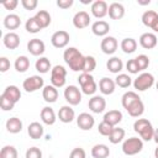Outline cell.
<instances>
[{"label": "cell", "mask_w": 158, "mask_h": 158, "mask_svg": "<svg viewBox=\"0 0 158 158\" xmlns=\"http://www.w3.org/2000/svg\"><path fill=\"white\" fill-rule=\"evenodd\" d=\"M0 158H17V149L14 146H4L0 151Z\"/></svg>", "instance_id": "cell-40"}, {"label": "cell", "mask_w": 158, "mask_h": 158, "mask_svg": "<svg viewBox=\"0 0 158 158\" xmlns=\"http://www.w3.org/2000/svg\"><path fill=\"white\" fill-rule=\"evenodd\" d=\"M109 12V6L104 0H96L91 4V14L96 19H102Z\"/></svg>", "instance_id": "cell-14"}, {"label": "cell", "mask_w": 158, "mask_h": 158, "mask_svg": "<svg viewBox=\"0 0 158 158\" xmlns=\"http://www.w3.org/2000/svg\"><path fill=\"white\" fill-rule=\"evenodd\" d=\"M88 106L89 109L95 112V114H101L105 109H106V100L102 98V96H99V95H95L93 96L89 102H88Z\"/></svg>", "instance_id": "cell-15"}, {"label": "cell", "mask_w": 158, "mask_h": 158, "mask_svg": "<svg viewBox=\"0 0 158 158\" xmlns=\"http://www.w3.org/2000/svg\"><path fill=\"white\" fill-rule=\"evenodd\" d=\"M126 69H127L128 73H131V74H137V73L139 72V68H138L137 62H136L135 58L127 60V63H126Z\"/></svg>", "instance_id": "cell-45"}, {"label": "cell", "mask_w": 158, "mask_h": 158, "mask_svg": "<svg viewBox=\"0 0 158 158\" xmlns=\"http://www.w3.org/2000/svg\"><path fill=\"white\" fill-rule=\"evenodd\" d=\"M14 65H15V69L19 73H25L30 68V59L26 56H20V57L16 58Z\"/></svg>", "instance_id": "cell-35"}, {"label": "cell", "mask_w": 158, "mask_h": 158, "mask_svg": "<svg viewBox=\"0 0 158 158\" xmlns=\"http://www.w3.org/2000/svg\"><path fill=\"white\" fill-rule=\"evenodd\" d=\"M154 84V77L151 73H141L135 80H133V86L138 91H146Z\"/></svg>", "instance_id": "cell-7"}, {"label": "cell", "mask_w": 158, "mask_h": 158, "mask_svg": "<svg viewBox=\"0 0 158 158\" xmlns=\"http://www.w3.org/2000/svg\"><path fill=\"white\" fill-rule=\"evenodd\" d=\"M21 25V17L16 14H9L4 19V26L7 30H16Z\"/></svg>", "instance_id": "cell-27"}, {"label": "cell", "mask_w": 158, "mask_h": 158, "mask_svg": "<svg viewBox=\"0 0 158 158\" xmlns=\"http://www.w3.org/2000/svg\"><path fill=\"white\" fill-rule=\"evenodd\" d=\"M81 2H83V4H90L91 1H86V0H81Z\"/></svg>", "instance_id": "cell-55"}, {"label": "cell", "mask_w": 158, "mask_h": 158, "mask_svg": "<svg viewBox=\"0 0 158 158\" xmlns=\"http://www.w3.org/2000/svg\"><path fill=\"white\" fill-rule=\"evenodd\" d=\"M67 70L63 65H54L51 69V83L56 88H62L65 84Z\"/></svg>", "instance_id": "cell-6"}, {"label": "cell", "mask_w": 158, "mask_h": 158, "mask_svg": "<svg viewBox=\"0 0 158 158\" xmlns=\"http://www.w3.org/2000/svg\"><path fill=\"white\" fill-rule=\"evenodd\" d=\"M143 148V141L138 137H130L122 143V152L126 156H135Z\"/></svg>", "instance_id": "cell-4"}, {"label": "cell", "mask_w": 158, "mask_h": 158, "mask_svg": "<svg viewBox=\"0 0 158 158\" xmlns=\"http://www.w3.org/2000/svg\"><path fill=\"white\" fill-rule=\"evenodd\" d=\"M42 96H43L46 102H49V104L56 102L58 99V90L53 85H47L42 90Z\"/></svg>", "instance_id": "cell-26"}, {"label": "cell", "mask_w": 158, "mask_h": 158, "mask_svg": "<svg viewBox=\"0 0 158 158\" xmlns=\"http://www.w3.org/2000/svg\"><path fill=\"white\" fill-rule=\"evenodd\" d=\"M117 47H118L117 40L115 37H112V36H106V37H104L101 40L100 48L105 54H114L116 52Z\"/></svg>", "instance_id": "cell-12"}, {"label": "cell", "mask_w": 158, "mask_h": 158, "mask_svg": "<svg viewBox=\"0 0 158 158\" xmlns=\"http://www.w3.org/2000/svg\"><path fill=\"white\" fill-rule=\"evenodd\" d=\"M21 5L23 6L25 10H28V11H32L37 7L38 2L37 0H21Z\"/></svg>", "instance_id": "cell-48"}, {"label": "cell", "mask_w": 158, "mask_h": 158, "mask_svg": "<svg viewBox=\"0 0 158 158\" xmlns=\"http://www.w3.org/2000/svg\"><path fill=\"white\" fill-rule=\"evenodd\" d=\"M44 85V80L42 77L40 75H32V77H28L23 80L22 83V88L25 89L26 93H33L38 89H42Z\"/></svg>", "instance_id": "cell-8"}, {"label": "cell", "mask_w": 158, "mask_h": 158, "mask_svg": "<svg viewBox=\"0 0 158 158\" xmlns=\"http://www.w3.org/2000/svg\"><path fill=\"white\" fill-rule=\"evenodd\" d=\"M17 5H19V1L17 0H7V1H4L2 2V6L6 10H15Z\"/></svg>", "instance_id": "cell-50"}, {"label": "cell", "mask_w": 158, "mask_h": 158, "mask_svg": "<svg viewBox=\"0 0 158 158\" xmlns=\"http://www.w3.org/2000/svg\"><path fill=\"white\" fill-rule=\"evenodd\" d=\"M95 68H96V60H95V58L93 56H86L85 57V64H84L83 73L90 74Z\"/></svg>", "instance_id": "cell-41"}, {"label": "cell", "mask_w": 158, "mask_h": 158, "mask_svg": "<svg viewBox=\"0 0 158 158\" xmlns=\"http://www.w3.org/2000/svg\"><path fill=\"white\" fill-rule=\"evenodd\" d=\"M36 70L37 72H40V73H42V74H44V73H47L49 69H51V62H49V59L48 58H46V57H40L37 60H36Z\"/></svg>", "instance_id": "cell-37"}, {"label": "cell", "mask_w": 158, "mask_h": 158, "mask_svg": "<svg viewBox=\"0 0 158 158\" xmlns=\"http://www.w3.org/2000/svg\"><path fill=\"white\" fill-rule=\"evenodd\" d=\"M137 2H138L139 5H148V4L151 2V1H149V0H146V1H141V0H138Z\"/></svg>", "instance_id": "cell-53"}, {"label": "cell", "mask_w": 158, "mask_h": 158, "mask_svg": "<svg viewBox=\"0 0 158 158\" xmlns=\"http://www.w3.org/2000/svg\"><path fill=\"white\" fill-rule=\"evenodd\" d=\"M121 49L127 53V54H131L133 53L136 49H137V42L135 38H131V37H127V38H123L121 41Z\"/></svg>", "instance_id": "cell-33"}, {"label": "cell", "mask_w": 158, "mask_h": 158, "mask_svg": "<svg viewBox=\"0 0 158 158\" xmlns=\"http://www.w3.org/2000/svg\"><path fill=\"white\" fill-rule=\"evenodd\" d=\"M25 28H26V31L30 32V33H37V32H40V31L42 30V27L40 26V23H38L37 20L35 19V16H33V17H30V19L26 21Z\"/></svg>", "instance_id": "cell-38"}, {"label": "cell", "mask_w": 158, "mask_h": 158, "mask_svg": "<svg viewBox=\"0 0 158 158\" xmlns=\"http://www.w3.org/2000/svg\"><path fill=\"white\" fill-rule=\"evenodd\" d=\"M106 67H107L109 72H111L114 74H118V72H121L123 68V63L118 57H112L107 60Z\"/></svg>", "instance_id": "cell-32"}, {"label": "cell", "mask_w": 158, "mask_h": 158, "mask_svg": "<svg viewBox=\"0 0 158 158\" xmlns=\"http://www.w3.org/2000/svg\"><path fill=\"white\" fill-rule=\"evenodd\" d=\"M135 59H136V62H137V65H138V68H139V72L148 68V65H149V58H148V56H146V54H139V56L136 57Z\"/></svg>", "instance_id": "cell-43"}, {"label": "cell", "mask_w": 158, "mask_h": 158, "mask_svg": "<svg viewBox=\"0 0 158 158\" xmlns=\"http://www.w3.org/2000/svg\"><path fill=\"white\" fill-rule=\"evenodd\" d=\"M64 62L69 65V68L74 72H83L85 64V57L75 47H69L63 53Z\"/></svg>", "instance_id": "cell-2"}, {"label": "cell", "mask_w": 158, "mask_h": 158, "mask_svg": "<svg viewBox=\"0 0 158 158\" xmlns=\"http://www.w3.org/2000/svg\"><path fill=\"white\" fill-rule=\"evenodd\" d=\"M154 157H156V158H158V147L154 149Z\"/></svg>", "instance_id": "cell-54"}, {"label": "cell", "mask_w": 158, "mask_h": 158, "mask_svg": "<svg viewBox=\"0 0 158 158\" xmlns=\"http://www.w3.org/2000/svg\"><path fill=\"white\" fill-rule=\"evenodd\" d=\"M69 33L64 30H59V31H56L52 37H51V43L53 44V47L56 48H64L68 43H69Z\"/></svg>", "instance_id": "cell-10"}, {"label": "cell", "mask_w": 158, "mask_h": 158, "mask_svg": "<svg viewBox=\"0 0 158 158\" xmlns=\"http://www.w3.org/2000/svg\"><path fill=\"white\" fill-rule=\"evenodd\" d=\"M73 0H58L57 1V6L60 9H69L73 5Z\"/></svg>", "instance_id": "cell-51"}, {"label": "cell", "mask_w": 158, "mask_h": 158, "mask_svg": "<svg viewBox=\"0 0 158 158\" xmlns=\"http://www.w3.org/2000/svg\"><path fill=\"white\" fill-rule=\"evenodd\" d=\"M133 130L136 133L139 135L142 141H151L153 139V135H154V128L151 123V121H148L147 118H138L133 123Z\"/></svg>", "instance_id": "cell-3"}, {"label": "cell", "mask_w": 158, "mask_h": 158, "mask_svg": "<svg viewBox=\"0 0 158 158\" xmlns=\"http://www.w3.org/2000/svg\"><path fill=\"white\" fill-rule=\"evenodd\" d=\"M121 120H122V112L118 110H110L109 112H106L104 115V118H102V121H105L106 123H109L114 127L116 125H118L121 122Z\"/></svg>", "instance_id": "cell-25"}, {"label": "cell", "mask_w": 158, "mask_h": 158, "mask_svg": "<svg viewBox=\"0 0 158 158\" xmlns=\"http://www.w3.org/2000/svg\"><path fill=\"white\" fill-rule=\"evenodd\" d=\"M6 130L10 133H19L22 130V121L17 117H10L6 121Z\"/></svg>", "instance_id": "cell-31"}, {"label": "cell", "mask_w": 158, "mask_h": 158, "mask_svg": "<svg viewBox=\"0 0 158 158\" xmlns=\"http://www.w3.org/2000/svg\"><path fill=\"white\" fill-rule=\"evenodd\" d=\"M115 83L120 88H128L132 84V79H131L130 75L121 73V74H117V77L115 78Z\"/></svg>", "instance_id": "cell-39"}, {"label": "cell", "mask_w": 158, "mask_h": 158, "mask_svg": "<svg viewBox=\"0 0 158 158\" xmlns=\"http://www.w3.org/2000/svg\"><path fill=\"white\" fill-rule=\"evenodd\" d=\"M90 20L91 19H90V16L86 11H79L73 17V25H74V27L81 30V28H85V27L89 26Z\"/></svg>", "instance_id": "cell-16"}, {"label": "cell", "mask_w": 158, "mask_h": 158, "mask_svg": "<svg viewBox=\"0 0 158 158\" xmlns=\"http://www.w3.org/2000/svg\"><path fill=\"white\" fill-rule=\"evenodd\" d=\"M27 133L32 139H38L43 136V126L40 122H31L27 127Z\"/></svg>", "instance_id": "cell-28"}, {"label": "cell", "mask_w": 158, "mask_h": 158, "mask_svg": "<svg viewBox=\"0 0 158 158\" xmlns=\"http://www.w3.org/2000/svg\"><path fill=\"white\" fill-rule=\"evenodd\" d=\"M69 158H86V153L81 147H77L72 149Z\"/></svg>", "instance_id": "cell-47"}, {"label": "cell", "mask_w": 158, "mask_h": 158, "mask_svg": "<svg viewBox=\"0 0 158 158\" xmlns=\"http://www.w3.org/2000/svg\"><path fill=\"white\" fill-rule=\"evenodd\" d=\"M2 42H4L6 48L16 49L20 46V36L17 33H15V32H7L6 35H4Z\"/></svg>", "instance_id": "cell-23"}, {"label": "cell", "mask_w": 158, "mask_h": 158, "mask_svg": "<svg viewBox=\"0 0 158 158\" xmlns=\"http://www.w3.org/2000/svg\"><path fill=\"white\" fill-rule=\"evenodd\" d=\"M121 104L132 117H139L144 112V104L135 91H126L121 98Z\"/></svg>", "instance_id": "cell-1"}, {"label": "cell", "mask_w": 158, "mask_h": 158, "mask_svg": "<svg viewBox=\"0 0 158 158\" xmlns=\"http://www.w3.org/2000/svg\"><path fill=\"white\" fill-rule=\"evenodd\" d=\"M0 106H1V109L4 111H11L14 109V106H15V102L10 101L9 99H6L4 96H0Z\"/></svg>", "instance_id": "cell-46"}, {"label": "cell", "mask_w": 158, "mask_h": 158, "mask_svg": "<svg viewBox=\"0 0 158 158\" xmlns=\"http://www.w3.org/2000/svg\"><path fill=\"white\" fill-rule=\"evenodd\" d=\"M77 125L79 126V128H81L83 131H89L94 127L95 125V120L94 117L88 114V112H81L79 114V116L77 117Z\"/></svg>", "instance_id": "cell-13"}, {"label": "cell", "mask_w": 158, "mask_h": 158, "mask_svg": "<svg viewBox=\"0 0 158 158\" xmlns=\"http://www.w3.org/2000/svg\"><path fill=\"white\" fill-rule=\"evenodd\" d=\"M44 49H46L44 42L41 41V40H38V38H32L27 43V51L32 56H41V54H43Z\"/></svg>", "instance_id": "cell-17"}, {"label": "cell", "mask_w": 158, "mask_h": 158, "mask_svg": "<svg viewBox=\"0 0 158 158\" xmlns=\"http://www.w3.org/2000/svg\"><path fill=\"white\" fill-rule=\"evenodd\" d=\"M78 81H79V85H80V89L81 91L85 94V95H93L95 91H96V83L94 80V77L91 74H88V73H81L78 78Z\"/></svg>", "instance_id": "cell-5"}, {"label": "cell", "mask_w": 158, "mask_h": 158, "mask_svg": "<svg viewBox=\"0 0 158 158\" xmlns=\"http://www.w3.org/2000/svg\"><path fill=\"white\" fill-rule=\"evenodd\" d=\"M98 130H99V133H100L101 136L109 137V136L111 135L112 130H114V126H111V125L106 123L105 121H101V122L99 123V127H98Z\"/></svg>", "instance_id": "cell-42"}, {"label": "cell", "mask_w": 158, "mask_h": 158, "mask_svg": "<svg viewBox=\"0 0 158 158\" xmlns=\"http://www.w3.org/2000/svg\"><path fill=\"white\" fill-rule=\"evenodd\" d=\"M93 158H107L110 156V149L106 144H95L91 148Z\"/></svg>", "instance_id": "cell-30"}, {"label": "cell", "mask_w": 158, "mask_h": 158, "mask_svg": "<svg viewBox=\"0 0 158 158\" xmlns=\"http://www.w3.org/2000/svg\"><path fill=\"white\" fill-rule=\"evenodd\" d=\"M91 31L95 36L106 37V35L110 31V25H109V22H106L104 20H99V21H95L91 25Z\"/></svg>", "instance_id": "cell-18"}, {"label": "cell", "mask_w": 158, "mask_h": 158, "mask_svg": "<svg viewBox=\"0 0 158 158\" xmlns=\"http://www.w3.org/2000/svg\"><path fill=\"white\" fill-rule=\"evenodd\" d=\"M41 120H42L43 123H46V125H48V126L53 125V123L56 122V120H57L53 109L49 107V106L43 107V109L41 110Z\"/></svg>", "instance_id": "cell-29"}, {"label": "cell", "mask_w": 158, "mask_h": 158, "mask_svg": "<svg viewBox=\"0 0 158 158\" xmlns=\"http://www.w3.org/2000/svg\"><path fill=\"white\" fill-rule=\"evenodd\" d=\"M153 139H154V142L158 144V128H156L154 130V135H153Z\"/></svg>", "instance_id": "cell-52"}, {"label": "cell", "mask_w": 158, "mask_h": 158, "mask_svg": "<svg viewBox=\"0 0 158 158\" xmlns=\"http://www.w3.org/2000/svg\"><path fill=\"white\" fill-rule=\"evenodd\" d=\"M9 69H10V60L6 57H1L0 58V72L5 73Z\"/></svg>", "instance_id": "cell-49"}, {"label": "cell", "mask_w": 158, "mask_h": 158, "mask_svg": "<svg viewBox=\"0 0 158 158\" xmlns=\"http://www.w3.org/2000/svg\"><path fill=\"white\" fill-rule=\"evenodd\" d=\"M142 22L144 26L152 28L154 32L158 33V14L153 10H147L142 15Z\"/></svg>", "instance_id": "cell-11"}, {"label": "cell", "mask_w": 158, "mask_h": 158, "mask_svg": "<svg viewBox=\"0 0 158 158\" xmlns=\"http://www.w3.org/2000/svg\"><path fill=\"white\" fill-rule=\"evenodd\" d=\"M35 19L37 20V22L40 23V26L42 28H46L49 26L51 23V15L49 12H47L46 10H40L37 11V14L35 15Z\"/></svg>", "instance_id": "cell-34"}, {"label": "cell", "mask_w": 158, "mask_h": 158, "mask_svg": "<svg viewBox=\"0 0 158 158\" xmlns=\"http://www.w3.org/2000/svg\"><path fill=\"white\" fill-rule=\"evenodd\" d=\"M116 88V83L115 80L110 79V78H101L99 81V90L104 94V95H110L115 91Z\"/></svg>", "instance_id": "cell-21"}, {"label": "cell", "mask_w": 158, "mask_h": 158, "mask_svg": "<svg viewBox=\"0 0 158 158\" xmlns=\"http://www.w3.org/2000/svg\"><path fill=\"white\" fill-rule=\"evenodd\" d=\"M123 138H125V130L121 128V127H114L111 135L109 136V141H110L112 144L120 143Z\"/></svg>", "instance_id": "cell-36"}, {"label": "cell", "mask_w": 158, "mask_h": 158, "mask_svg": "<svg viewBox=\"0 0 158 158\" xmlns=\"http://www.w3.org/2000/svg\"><path fill=\"white\" fill-rule=\"evenodd\" d=\"M64 99L69 105H78L81 101V93L78 86L75 85H69L64 89Z\"/></svg>", "instance_id": "cell-9"}, {"label": "cell", "mask_w": 158, "mask_h": 158, "mask_svg": "<svg viewBox=\"0 0 158 158\" xmlns=\"http://www.w3.org/2000/svg\"><path fill=\"white\" fill-rule=\"evenodd\" d=\"M109 16L112 20H120L125 15V7L120 2H112L109 5Z\"/></svg>", "instance_id": "cell-24"}, {"label": "cell", "mask_w": 158, "mask_h": 158, "mask_svg": "<svg viewBox=\"0 0 158 158\" xmlns=\"http://www.w3.org/2000/svg\"><path fill=\"white\" fill-rule=\"evenodd\" d=\"M156 86H157V90H158V81H157V85Z\"/></svg>", "instance_id": "cell-56"}, {"label": "cell", "mask_w": 158, "mask_h": 158, "mask_svg": "<svg viewBox=\"0 0 158 158\" xmlns=\"http://www.w3.org/2000/svg\"><path fill=\"white\" fill-rule=\"evenodd\" d=\"M26 158H42V151L38 147H31L26 151Z\"/></svg>", "instance_id": "cell-44"}, {"label": "cell", "mask_w": 158, "mask_h": 158, "mask_svg": "<svg viewBox=\"0 0 158 158\" xmlns=\"http://www.w3.org/2000/svg\"><path fill=\"white\" fill-rule=\"evenodd\" d=\"M157 36L152 32H146V33H142L141 37H139V44L144 48V49H152L157 46Z\"/></svg>", "instance_id": "cell-19"}, {"label": "cell", "mask_w": 158, "mask_h": 158, "mask_svg": "<svg viewBox=\"0 0 158 158\" xmlns=\"http://www.w3.org/2000/svg\"><path fill=\"white\" fill-rule=\"evenodd\" d=\"M58 118L64 123H69L75 118V112L69 105H64L58 111Z\"/></svg>", "instance_id": "cell-20"}, {"label": "cell", "mask_w": 158, "mask_h": 158, "mask_svg": "<svg viewBox=\"0 0 158 158\" xmlns=\"http://www.w3.org/2000/svg\"><path fill=\"white\" fill-rule=\"evenodd\" d=\"M1 96L6 98L10 101H12V102L16 104L21 99V91H20V89L16 85H9V86L5 88V90L1 94Z\"/></svg>", "instance_id": "cell-22"}]
</instances>
